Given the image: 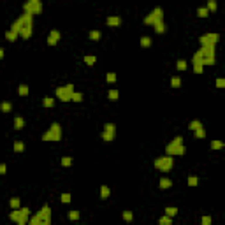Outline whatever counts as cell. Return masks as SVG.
Here are the masks:
<instances>
[{"label":"cell","instance_id":"obj_10","mask_svg":"<svg viewBox=\"0 0 225 225\" xmlns=\"http://www.w3.org/2000/svg\"><path fill=\"white\" fill-rule=\"evenodd\" d=\"M23 11L26 12V14H39L40 11H42V4L39 2V0H28V2H25L23 4Z\"/></svg>","mask_w":225,"mask_h":225},{"label":"cell","instance_id":"obj_3","mask_svg":"<svg viewBox=\"0 0 225 225\" xmlns=\"http://www.w3.org/2000/svg\"><path fill=\"white\" fill-rule=\"evenodd\" d=\"M28 216H30V209L28 208H19V209H12L9 213V218L18 225H26L28 224Z\"/></svg>","mask_w":225,"mask_h":225},{"label":"cell","instance_id":"obj_24","mask_svg":"<svg viewBox=\"0 0 225 225\" xmlns=\"http://www.w3.org/2000/svg\"><path fill=\"white\" fill-rule=\"evenodd\" d=\"M102 139H104L106 143H109V141H113V139H114V134H111V132H106V130H104V132H102Z\"/></svg>","mask_w":225,"mask_h":225},{"label":"cell","instance_id":"obj_21","mask_svg":"<svg viewBox=\"0 0 225 225\" xmlns=\"http://www.w3.org/2000/svg\"><path fill=\"white\" fill-rule=\"evenodd\" d=\"M100 37H102L100 30H92V32H90V39H92V40H99Z\"/></svg>","mask_w":225,"mask_h":225},{"label":"cell","instance_id":"obj_39","mask_svg":"<svg viewBox=\"0 0 225 225\" xmlns=\"http://www.w3.org/2000/svg\"><path fill=\"white\" fill-rule=\"evenodd\" d=\"M176 67H178V70H185L187 69V62L185 60H178L176 62Z\"/></svg>","mask_w":225,"mask_h":225},{"label":"cell","instance_id":"obj_9","mask_svg":"<svg viewBox=\"0 0 225 225\" xmlns=\"http://www.w3.org/2000/svg\"><path fill=\"white\" fill-rule=\"evenodd\" d=\"M72 93H74V84H65V86L56 88V97L62 102H69L70 97H72Z\"/></svg>","mask_w":225,"mask_h":225},{"label":"cell","instance_id":"obj_4","mask_svg":"<svg viewBox=\"0 0 225 225\" xmlns=\"http://www.w3.org/2000/svg\"><path fill=\"white\" fill-rule=\"evenodd\" d=\"M32 14H26V12H23L14 23H12V26H11V30L14 32V33H18L19 35V32L23 30V28H26V26H32Z\"/></svg>","mask_w":225,"mask_h":225},{"label":"cell","instance_id":"obj_37","mask_svg":"<svg viewBox=\"0 0 225 225\" xmlns=\"http://www.w3.org/2000/svg\"><path fill=\"white\" fill-rule=\"evenodd\" d=\"M155 32H157V33H164V32H165L164 21H162V23H158V25H155Z\"/></svg>","mask_w":225,"mask_h":225},{"label":"cell","instance_id":"obj_19","mask_svg":"<svg viewBox=\"0 0 225 225\" xmlns=\"http://www.w3.org/2000/svg\"><path fill=\"white\" fill-rule=\"evenodd\" d=\"M171 86H172V88H180V86H181V77H180V76H174V77L171 79Z\"/></svg>","mask_w":225,"mask_h":225},{"label":"cell","instance_id":"obj_44","mask_svg":"<svg viewBox=\"0 0 225 225\" xmlns=\"http://www.w3.org/2000/svg\"><path fill=\"white\" fill-rule=\"evenodd\" d=\"M106 79H107V83H114V81H116V74H114V72H109V74L106 76Z\"/></svg>","mask_w":225,"mask_h":225},{"label":"cell","instance_id":"obj_1","mask_svg":"<svg viewBox=\"0 0 225 225\" xmlns=\"http://www.w3.org/2000/svg\"><path fill=\"white\" fill-rule=\"evenodd\" d=\"M28 225H51V209H49V206H42L40 211L30 218Z\"/></svg>","mask_w":225,"mask_h":225},{"label":"cell","instance_id":"obj_18","mask_svg":"<svg viewBox=\"0 0 225 225\" xmlns=\"http://www.w3.org/2000/svg\"><path fill=\"white\" fill-rule=\"evenodd\" d=\"M194 136H195V139H204V137H206V130H204V127L197 128V130L194 132Z\"/></svg>","mask_w":225,"mask_h":225},{"label":"cell","instance_id":"obj_47","mask_svg":"<svg viewBox=\"0 0 225 225\" xmlns=\"http://www.w3.org/2000/svg\"><path fill=\"white\" fill-rule=\"evenodd\" d=\"M211 224H213L211 216H202V225H211Z\"/></svg>","mask_w":225,"mask_h":225},{"label":"cell","instance_id":"obj_17","mask_svg":"<svg viewBox=\"0 0 225 225\" xmlns=\"http://www.w3.org/2000/svg\"><path fill=\"white\" fill-rule=\"evenodd\" d=\"M176 215H178V208H174V206H171V208H165V216L172 218V216H176Z\"/></svg>","mask_w":225,"mask_h":225},{"label":"cell","instance_id":"obj_11","mask_svg":"<svg viewBox=\"0 0 225 225\" xmlns=\"http://www.w3.org/2000/svg\"><path fill=\"white\" fill-rule=\"evenodd\" d=\"M218 39H220L218 33H206L199 39V42H201V48H215Z\"/></svg>","mask_w":225,"mask_h":225},{"label":"cell","instance_id":"obj_34","mask_svg":"<svg viewBox=\"0 0 225 225\" xmlns=\"http://www.w3.org/2000/svg\"><path fill=\"white\" fill-rule=\"evenodd\" d=\"M211 148L213 150H222L224 148V143L222 141H211Z\"/></svg>","mask_w":225,"mask_h":225},{"label":"cell","instance_id":"obj_48","mask_svg":"<svg viewBox=\"0 0 225 225\" xmlns=\"http://www.w3.org/2000/svg\"><path fill=\"white\" fill-rule=\"evenodd\" d=\"M216 86H218V88H224V86H225V81L222 79V77H218V79H216Z\"/></svg>","mask_w":225,"mask_h":225},{"label":"cell","instance_id":"obj_41","mask_svg":"<svg viewBox=\"0 0 225 225\" xmlns=\"http://www.w3.org/2000/svg\"><path fill=\"white\" fill-rule=\"evenodd\" d=\"M23 150H25V144L21 141H16L14 143V151H23Z\"/></svg>","mask_w":225,"mask_h":225},{"label":"cell","instance_id":"obj_40","mask_svg":"<svg viewBox=\"0 0 225 225\" xmlns=\"http://www.w3.org/2000/svg\"><path fill=\"white\" fill-rule=\"evenodd\" d=\"M19 95H21V97L28 95V84H21V86H19Z\"/></svg>","mask_w":225,"mask_h":225},{"label":"cell","instance_id":"obj_7","mask_svg":"<svg viewBox=\"0 0 225 225\" xmlns=\"http://www.w3.org/2000/svg\"><path fill=\"white\" fill-rule=\"evenodd\" d=\"M197 53L201 55L202 67H204V65H213V63H215V48H201Z\"/></svg>","mask_w":225,"mask_h":225},{"label":"cell","instance_id":"obj_38","mask_svg":"<svg viewBox=\"0 0 225 225\" xmlns=\"http://www.w3.org/2000/svg\"><path fill=\"white\" fill-rule=\"evenodd\" d=\"M84 63H86V65H93V63H95V56H93V55L84 56Z\"/></svg>","mask_w":225,"mask_h":225},{"label":"cell","instance_id":"obj_28","mask_svg":"<svg viewBox=\"0 0 225 225\" xmlns=\"http://www.w3.org/2000/svg\"><path fill=\"white\" fill-rule=\"evenodd\" d=\"M208 14H209V12H208L206 7H199V9H197V16H199V18H206Z\"/></svg>","mask_w":225,"mask_h":225},{"label":"cell","instance_id":"obj_43","mask_svg":"<svg viewBox=\"0 0 225 225\" xmlns=\"http://www.w3.org/2000/svg\"><path fill=\"white\" fill-rule=\"evenodd\" d=\"M202 69H204V67H202L201 63H194V72H195V74H202V72H204Z\"/></svg>","mask_w":225,"mask_h":225},{"label":"cell","instance_id":"obj_8","mask_svg":"<svg viewBox=\"0 0 225 225\" xmlns=\"http://www.w3.org/2000/svg\"><path fill=\"white\" fill-rule=\"evenodd\" d=\"M172 165H174V160H172V157H167V155L155 160V167L162 172H169L172 169Z\"/></svg>","mask_w":225,"mask_h":225},{"label":"cell","instance_id":"obj_49","mask_svg":"<svg viewBox=\"0 0 225 225\" xmlns=\"http://www.w3.org/2000/svg\"><path fill=\"white\" fill-rule=\"evenodd\" d=\"M7 172V165L5 164H0V174H5Z\"/></svg>","mask_w":225,"mask_h":225},{"label":"cell","instance_id":"obj_5","mask_svg":"<svg viewBox=\"0 0 225 225\" xmlns=\"http://www.w3.org/2000/svg\"><path fill=\"white\" fill-rule=\"evenodd\" d=\"M62 139V127L60 123H51L49 130L42 136V141H60Z\"/></svg>","mask_w":225,"mask_h":225},{"label":"cell","instance_id":"obj_22","mask_svg":"<svg viewBox=\"0 0 225 225\" xmlns=\"http://www.w3.org/2000/svg\"><path fill=\"white\" fill-rule=\"evenodd\" d=\"M5 39H7V40H9V42H14V40H16V39H18V33H14V32H12V30H9V32H7V33H5Z\"/></svg>","mask_w":225,"mask_h":225},{"label":"cell","instance_id":"obj_50","mask_svg":"<svg viewBox=\"0 0 225 225\" xmlns=\"http://www.w3.org/2000/svg\"><path fill=\"white\" fill-rule=\"evenodd\" d=\"M4 58V49H0V60Z\"/></svg>","mask_w":225,"mask_h":225},{"label":"cell","instance_id":"obj_30","mask_svg":"<svg viewBox=\"0 0 225 225\" xmlns=\"http://www.w3.org/2000/svg\"><path fill=\"white\" fill-rule=\"evenodd\" d=\"M107 95H109V99H111V100H118L120 92H118V90H109V93H107Z\"/></svg>","mask_w":225,"mask_h":225},{"label":"cell","instance_id":"obj_46","mask_svg":"<svg viewBox=\"0 0 225 225\" xmlns=\"http://www.w3.org/2000/svg\"><path fill=\"white\" fill-rule=\"evenodd\" d=\"M69 218L70 220H77L79 218V211H69Z\"/></svg>","mask_w":225,"mask_h":225},{"label":"cell","instance_id":"obj_13","mask_svg":"<svg viewBox=\"0 0 225 225\" xmlns=\"http://www.w3.org/2000/svg\"><path fill=\"white\" fill-rule=\"evenodd\" d=\"M106 23H107V26H120L121 25V18L120 16H109L106 19Z\"/></svg>","mask_w":225,"mask_h":225},{"label":"cell","instance_id":"obj_25","mask_svg":"<svg viewBox=\"0 0 225 225\" xmlns=\"http://www.w3.org/2000/svg\"><path fill=\"white\" fill-rule=\"evenodd\" d=\"M9 204H11V208H12V209H19V204H21V202H19V199H18V197H12Z\"/></svg>","mask_w":225,"mask_h":225},{"label":"cell","instance_id":"obj_45","mask_svg":"<svg viewBox=\"0 0 225 225\" xmlns=\"http://www.w3.org/2000/svg\"><path fill=\"white\" fill-rule=\"evenodd\" d=\"M70 199H72V197H70V194H62V202H63V204L70 202Z\"/></svg>","mask_w":225,"mask_h":225},{"label":"cell","instance_id":"obj_16","mask_svg":"<svg viewBox=\"0 0 225 225\" xmlns=\"http://www.w3.org/2000/svg\"><path fill=\"white\" fill-rule=\"evenodd\" d=\"M23 125H25V120H23L21 116L14 118V128H16V130H21V128H23Z\"/></svg>","mask_w":225,"mask_h":225},{"label":"cell","instance_id":"obj_14","mask_svg":"<svg viewBox=\"0 0 225 225\" xmlns=\"http://www.w3.org/2000/svg\"><path fill=\"white\" fill-rule=\"evenodd\" d=\"M171 187H172V181H171L169 178H162V180H160V188H162V190L171 188Z\"/></svg>","mask_w":225,"mask_h":225},{"label":"cell","instance_id":"obj_42","mask_svg":"<svg viewBox=\"0 0 225 225\" xmlns=\"http://www.w3.org/2000/svg\"><path fill=\"white\" fill-rule=\"evenodd\" d=\"M62 165H63V167L72 165V158H70V157H63V158H62Z\"/></svg>","mask_w":225,"mask_h":225},{"label":"cell","instance_id":"obj_23","mask_svg":"<svg viewBox=\"0 0 225 225\" xmlns=\"http://www.w3.org/2000/svg\"><path fill=\"white\" fill-rule=\"evenodd\" d=\"M104 130L114 134V132H116V125H114V123H106V125H104Z\"/></svg>","mask_w":225,"mask_h":225},{"label":"cell","instance_id":"obj_36","mask_svg":"<svg viewBox=\"0 0 225 225\" xmlns=\"http://www.w3.org/2000/svg\"><path fill=\"white\" fill-rule=\"evenodd\" d=\"M206 9H208V12H209V11H216V2H215V0H209L208 5H206Z\"/></svg>","mask_w":225,"mask_h":225},{"label":"cell","instance_id":"obj_20","mask_svg":"<svg viewBox=\"0 0 225 225\" xmlns=\"http://www.w3.org/2000/svg\"><path fill=\"white\" fill-rule=\"evenodd\" d=\"M201 127H202V123H201L199 120H194V121H190V125H188V128L194 130V132H195L197 128H201Z\"/></svg>","mask_w":225,"mask_h":225},{"label":"cell","instance_id":"obj_27","mask_svg":"<svg viewBox=\"0 0 225 225\" xmlns=\"http://www.w3.org/2000/svg\"><path fill=\"white\" fill-rule=\"evenodd\" d=\"M158 225H172V218H169V216H162V218L158 220Z\"/></svg>","mask_w":225,"mask_h":225},{"label":"cell","instance_id":"obj_33","mask_svg":"<svg viewBox=\"0 0 225 225\" xmlns=\"http://www.w3.org/2000/svg\"><path fill=\"white\" fill-rule=\"evenodd\" d=\"M42 104H44V107H53V106H55V100H53L51 97H46Z\"/></svg>","mask_w":225,"mask_h":225},{"label":"cell","instance_id":"obj_2","mask_svg":"<svg viewBox=\"0 0 225 225\" xmlns=\"http://www.w3.org/2000/svg\"><path fill=\"white\" fill-rule=\"evenodd\" d=\"M185 153H187V148L183 146V137H181V136H176L174 141L165 146V155H167V157H172V155H185Z\"/></svg>","mask_w":225,"mask_h":225},{"label":"cell","instance_id":"obj_12","mask_svg":"<svg viewBox=\"0 0 225 225\" xmlns=\"http://www.w3.org/2000/svg\"><path fill=\"white\" fill-rule=\"evenodd\" d=\"M58 40H60V32L58 30H51L49 32V37H48V44L49 46H56Z\"/></svg>","mask_w":225,"mask_h":225},{"label":"cell","instance_id":"obj_6","mask_svg":"<svg viewBox=\"0 0 225 225\" xmlns=\"http://www.w3.org/2000/svg\"><path fill=\"white\" fill-rule=\"evenodd\" d=\"M162 21H164V11H162L160 7L153 9V11L144 18V23H146V25H151V26H155V25H158V23H162Z\"/></svg>","mask_w":225,"mask_h":225},{"label":"cell","instance_id":"obj_31","mask_svg":"<svg viewBox=\"0 0 225 225\" xmlns=\"http://www.w3.org/2000/svg\"><path fill=\"white\" fill-rule=\"evenodd\" d=\"M188 185L190 187H197L199 185V178L197 176H188Z\"/></svg>","mask_w":225,"mask_h":225},{"label":"cell","instance_id":"obj_29","mask_svg":"<svg viewBox=\"0 0 225 225\" xmlns=\"http://www.w3.org/2000/svg\"><path fill=\"white\" fill-rule=\"evenodd\" d=\"M141 46L143 48H150L151 46V39L150 37H141Z\"/></svg>","mask_w":225,"mask_h":225},{"label":"cell","instance_id":"obj_15","mask_svg":"<svg viewBox=\"0 0 225 225\" xmlns=\"http://www.w3.org/2000/svg\"><path fill=\"white\" fill-rule=\"evenodd\" d=\"M109 194H111V190H109V187H106V185H102L100 187V199H107L109 197Z\"/></svg>","mask_w":225,"mask_h":225},{"label":"cell","instance_id":"obj_35","mask_svg":"<svg viewBox=\"0 0 225 225\" xmlns=\"http://www.w3.org/2000/svg\"><path fill=\"white\" fill-rule=\"evenodd\" d=\"M123 220L125 222H132V218H134V215H132V211H123Z\"/></svg>","mask_w":225,"mask_h":225},{"label":"cell","instance_id":"obj_32","mask_svg":"<svg viewBox=\"0 0 225 225\" xmlns=\"http://www.w3.org/2000/svg\"><path fill=\"white\" fill-rule=\"evenodd\" d=\"M70 100H74V102H81V100H83V95H81L79 92H74L72 97H70Z\"/></svg>","mask_w":225,"mask_h":225},{"label":"cell","instance_id":"obj_26","mask_svg":"<svg viewBox=\"0 0 225 225\" xmlns=\"http://www.w3.org/2000/svg\"><path fill=\"white\" fill-rule=\"evenodd\" d=\"M11 109H12L11 102H2V104H0V111H4V113H9Z\"/></svg>","mask_w":225,"mask_h":225}]
</instances>
